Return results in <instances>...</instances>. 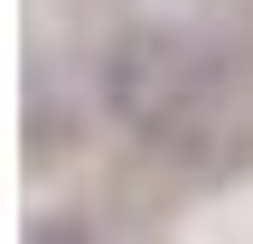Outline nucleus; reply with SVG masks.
Masks as SVG:
<instances>
[{
	"label": "nucleus",
	"instance_id": "nucleus-1",
	"mask_svg": "<svg viewBox=\"0 0 253 244\" xmlns=\"http://www.w3.org/2000/svg\"><path fill=\"white\" fill-rule=\"evenodd\" d=\"M103 113L141 141V150H160V160H178V169H225L235 160V94H225V66L197 47V38H178V28H122L113 47H103Z\"/></svg>",
	"mask_w": 253,
	"mask_h": 244
}]
</instances>
